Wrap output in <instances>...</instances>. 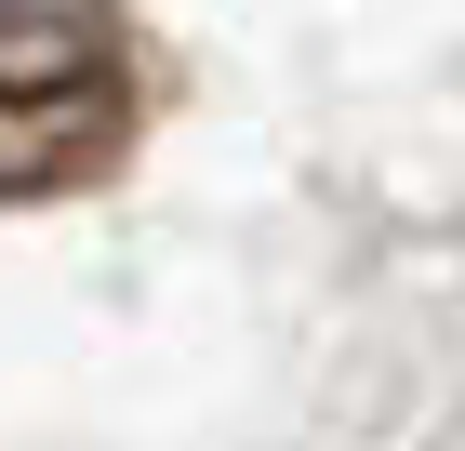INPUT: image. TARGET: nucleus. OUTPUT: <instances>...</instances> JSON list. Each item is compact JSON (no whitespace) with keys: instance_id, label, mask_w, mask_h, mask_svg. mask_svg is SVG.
<instances>
[{"instance_id":"obj_1","label":"nucleus","mask_w":465,"mask_h":451,"mask_svg":"<svg viewBox=\"0 0 465 451\" xmlns=\"http://www.w3.org/2000/svg\"><path fill=\"white\" fill-rule=\"evenodd\" d=\"M146 54L120 0H0V200H67L120 173Z\"/></svg>"}]
</instances>
